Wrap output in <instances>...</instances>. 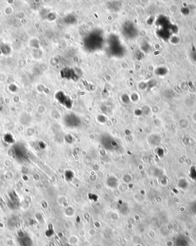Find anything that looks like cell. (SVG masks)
<instances>
[{
	"label": "cell",
	"mask_w": 196,
	"mask_h": 246,
	"mask_svg": "<svg viewBox=\"0 0 196 246\" xmlns=\"http://www.w3.org/2000/svg\"><path fill=\"white\" fill-rule=\"evenodd\" d=\"M103 38L101 35L98 34L90 35L84 40L85 45L89 50L95 51L99 50L102 45Z\"/></svg>",
	"instance_id": "1"
}]
</instances>
